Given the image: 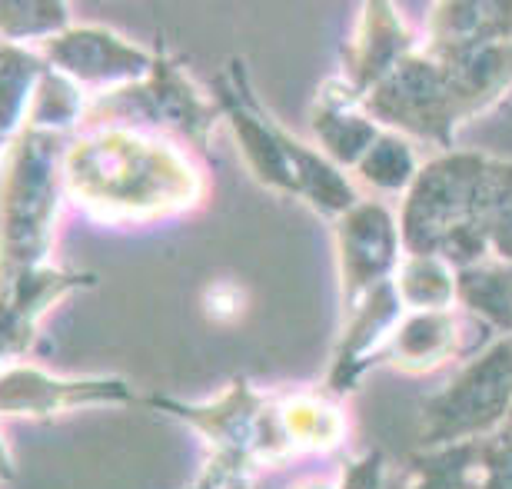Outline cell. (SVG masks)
Returning a JSON list of instances; mask_svg holds the SVG:
<instances>
[{
  "label": "cell",
  "mask_w": 512,
  "mask_h": 489,
  "mask_svg": "<svg viewBox=\"0 0 512 489\" xmlns=\"http://www.w3.org/2000/svg\"><path fill=\"white\" fill-rule=\"evenodd\" d=\"M143 406L190 426L210 446V463L227 473L230 489H247L253 476L300 456L340 450L350 436L343 396L326 386L260 390L247 376L227 383L213 400L187 403L167 393L140 396Z\"/></svg>",
  "instance_id": "cell-1"
},
{
  "label": "cell",
  "mask_w": 512,
  "mask_h": 489,
  "mask_svg": "<svg viewBox=\"0 0 512 489\" xmlns=\"http://www.w3.org/2000/svg\"><path fill=\"white\" fill-rule=\"evenodd\" d=\"M64 193L107 227L183 217L207 200V170L193 150L130 127L80 130L64 154Z\"/></svg>",
  "instance_id": "cell-2"
},
{
  "label": "cell",
  "mask_w": 512,
  "mask_h": 489,
  "mask_svg": "<svg viewBox=\"0 0 512 489\" xmlns=\"http://www.w3.org/2000/svg\"><path fill=\"white\" fill-rule=\"evenodd\" d=\"M512 94V40L503 44H429L419 47L363 100L383 130L456 150L459 127L486 117Z\"/></svg>",
  "instance_id": "cell-3"
},
{
  "label": "cell",
  "mask_w": 512,
  "mask_h": 489,
  "mask_svg": "<svg viewBox=\"0 0 512 489\" xmlns=\"http://www.w3.org/2000/svg\"><path fill=\"white\" fill-rule=\"evenodd\" d=\"M496 163L486 150H443L423 160L396 210L409 257H436L453 270L493 263Z\"/></svg>",
  "instance_id": "cell-4"
},
{
  "label": "cell",
  "mask_w": 512,
  "mask_h": 489,
  "mask_svg": "<svg viewBox=\"0 0 512 489\" xmlns=\"http://www.w3.org/2000/svg\"><path fill=\"white\" fill-rule=\"evenodd\" d=\"M210 94L217 100L223 124L230 127L233 140L247 170L260 187L306 203L323 220H340L363 200L350 173L326 160L313 144H306L286 130L270 110L263 107L253 90L250 70L243 57H230L227 67L213 77Z\"/></svg>",
  "instance_id": "cell-5"
},
{
  "label": "cell",
  "mask_w": 512,
  "mask_h": 489,
  "mask_svg": "<svg viewBox=\"0 0 512 489\" xmlns=\"http://www.w3.org/2000/svg\"><path fill=\"white\" fill-rule=\"evenodd\" d=\"M77 134L24 124L0 147V290L50 267L64 193V154Z\"/></svg>",
  "instance_id": "cell-6"
},
{
  "label": "cell",
  "mask_w": 512,
  "mask_h": 489,
  "mask_svg": "<svg viewBox=\"0 0 512 489\" xmlns=\"http://www.w3.org/2000/svg\"><path fill=\"white\" fill-rule=\"evenodd\" d=\"M223 124V114L213 94H207L187 74L183 60L157 37L153 44V70L140 84L120 87L114 94L94 97L84 110L80 130L97 127H130L160 134L183 144L193 154H207L213 134Z\"/></svg>",
  "instance_id": "cell-7"
},
{
  "label": "cell",
  "mask_w": 512,
  "mask_h": 489,
  "mask_svg": "<svg viewBox=\"0 0 512 489\" xmlns=\"http://www.w3.org/2000/svg\"><path fill=\"white\" fill-rule=\"evenodd\" d=\"M512 413V336H496L419 403L416 450L489 440Z\"/></svg>",
  "instance_id": "cell-8"
},
{
  "label": "cell",
  "mask_w": 512,
  "mask_h": 489,
  "mask_svg": "<svg viewBox=\"0 0 512 489\" xmlns=\"http://www.w3.org/2000/svg\"><path fill=\"white\" fill-rule=\"evenodd\" d=\"M37 50L87 100L140 84L153 70L150 47H140L117 30L94 24H74L64 34L37 44Z\"/></svg>",
  "instance_id": "cell-9"
},
{
  "label": "cell",
  "mask_w": 512,
  "mask_h": 489,
  "mask_svg": "<svg viewBox=\"0 0 512 489\" xmlns=\"http://www.w3.org/2000/svg\"><path fill=\"white\" fill-rule=\"evenodd\" d=\"M336 237V287H340V310L353 307L366 293L393 280L403 263V237H399L396 210L380 200H360L333 220Z\"/></svg>",
  "instance_id": "cell-10"
},
{
  "label": "cell",
  "mask_w": 512,
  "mask_h": 489,
  "mask_svg": "<svg viewBox=\"0 0 512 489\" xmlns=\"http://www.w3.org/2000/svg\"><path fill=\"white\" fill-rule=\"evenodd\" d=\"M496 333L466 310H406L389 340L383 366L399 373H436L459 366L493 343Z\"/></svg>",
  "instance_id": "cell-11"
},
{
  "label": "cell",
  "mask_w": 512,
  "mask_h": 489,
  "mask_svg": "<svg viewBox=\"0 0 512 489\" xmlns=\"http://www.w3.org/2000/svg\"><path fill=\"white\" fill-rule=\"evenodd\" d=\"M140 403L137 390L124 376H50L37 366L14 363L0 373V416L50 420L57 413L90 410V406H130Z\"/></svg>",
  "instance_id": "cell-12"
},
{
  "label": "cell",
  "mask_w": 512,
  "mask_h": 489,
  "mask_svg": "<svg viewBox=\"0 0 512 489\" xmlns=\"http://www.w3.org/2000/svg\"><path fill=\"white\" fill-rule=\"evenodd\" d=\"M403 313L406 307L399 300L393 280H386L383 287L366 293L353 307L340 310V336H336L330 366H326L323 376L326 390L346 396L356 390V383L366 373L383 366L389 340H393V330L403 320Z\"/></svg>",
  "instance_id": "cell-13"
},
{
  "label": "cell",
  "mask_w": 512,
  "mask_h": 489,
  "mask_svg": "<svg viewBox=\"0 0 512 489\" xmlns=\"http://www.w3.org/2000/svg\"><path fill=\"white\" fill-rule=\"evenodd\" d=\"M416 27H409L403 10L396 4H383V0H370L356 10V24L346 37L340 50V67H336V80L366 100L370 90H376L403 60L419 47Z\"/></svg>",
  "instance_id": "cell-14"
},
{
  "label": "cell",
  "mask_w": 512,
  "mask_h": 489,
  "mask_svg": "<svg viewBox=\"0 0 512 489\" xmlns=\"http://www.w3.org/2000/svg\"><path fill=\"white\" fill-rule=\"evenodd\" d=\"M97 283L87 270L40 267L20 277L10 290H0V373L10 370L37 340L47 310H54L70 293L90 290Z\"/></svg>",
  "instance_id": "cell-15"
},
{
  "label": "cell",
  "mask_w": 512,
  "mask_h": 489,
  "mask_svg": "<svg viewBox=\"0 0 512 489\" xmlns=\"http://www.w3.org/2000/svg\"><path fill=\"white\" fill-rule=\"evenodd\" d=\"M380 130L383 127L363 110V100L350 94L336 74L316 87L310 104V137L313 147L340 170L353 173L356 163L373 147V140L380 137Z\"/></svg>",
  "instance_id": "cell-16"
},
{
  "label": "cell",
  "mask_w": 512,
  "mask_h": 489,
  "mask_svg": "<svg viewBox=\"0 0 512 489\" xmlns=\"http://www.w3.org/2000/svg\"><path fill=\"white\" fill-rule=\"evenodd\" d=\"M423 40H429V44H463V47L512 40V0L433 4L426 10Z\"/></svg>",
  "instance_id": "cell-17"
},
{
  "label": "cell",
  "mask_w": 512,
  "mask_h": 489,
  "mask_svg": "<svg viewBox=\"0 0 512 489\" xmlns=\"http://www.w3.org/2000/svg\"><path fill=\"white\" fill-rule=\"evenodd\" d=\"M50 64L37 47H17L0 40V144L24 127L27 110Z\"/></svg>",
  "instance_id": "cell-18"
},
{
  "label": "cell",
  "mask_w": 512,
  "mask_h": 489,
  "mask_svg": "<svg viewBox=\"0 0 512 489\" xmlns=\"http://www.w3.org/2000/svg\"><path fill=\"white\" fill-rule=\"evenodd\" d=\"M456 303L496 336H512V267L483 263L456 270Z\"/></svg>",
  "instance_id": "cell-19"
},
{
  "label": "cell",
  "mask_w": 512,
  "mask_h": 489,
  "mask_svg": "<svg viewBox=\"0 0 512 489\" xmlns=\"http://www.w3.org/2000/svg\"><path fill=\"white\" fill-rule=\"evenodd\" d=\"M479 480V440L413 450L406 460V489H479Z\"/></svg>",
  "instance_id": "cell-20"
},
{
  "label": "cell",
  "mask_w": 512,
  "mask_h": 489,
  "mask_svg": "<svg viewBox=\"0 0 512 489\" xmlns=\"http://www.w3.org/2000/svg\"><path fill=\"white\" fill-rule=\"evenodd\" d=\"M423 160L416 154V144L403 134H393V130H380V137L373 140V147L366 150L363 160L353 167V177L363 180L366 187L376 193H403L409 190V183L416 180Z\"/></svg>",
  "instance_id": "cell-21"
},
{
  "label": "cell",
  "mask_w": 512,
  "mask_h": 489,
  "mask_svg": "<svg viewBox=\"0 0 512 489\" xmlns=\"http://www.w3.org/2000/svg\"><path fill=\"white\" fill-rule=\"evenodd\" d=\"M393 287L406 310H453L456 270L436 257H403L393 273Z\"/></svg>",
  "instance_id": "cell-22"
},
{
  "label": "cell",
  "mask_w": 512,
  "mask_h": 489,
  "mask_svg": "<svg viewBox=\"0 0 512 489\" xmlns=\"http://www.w3.org/2000/svg\"><path fill=\"white\" fill-rule=\"evenodd\" d=\"M74 27L70 7L60 0H0V40L17 47H37Z\"/></svg>",
  "instance_id": "cell-23"
},
{
  "label": "cell",
  "mask_w": 512,
  "mask_h": 489,
  "mask_svg": "<svg viewBox=\"0 0 512 489\" xmlns=\"http://www.w3.org/2000/svg\"><path fill=\"white\" fill-rule=\"evenodd\" d=\"M187 489H230V480H227V473L220 470L217 463H210L207 460V466H203V473L193 480Z\"/></svg>",
  "instance_id": "cell-24"
},
{
  "label": "cell",
  "mask_w": 512,
  "mask_h": 489,
  "mask_svg": "<svg viewBox=\"0 0 512 489\" xmlns=\"http://www.w3.org/2000/svg\"><path fill=\"white\" fill-rule=\"evenodd\" d=\"M293 489H340L336 480H300Z\"/></svg>",
  "instance_id": "cell-25"
},
{
  "label": "cell",
  "mask_w": 512,
  "mask_h": 489,
  "mask_svg": "<svg viewBox=\"0 0 512 489\" xmlns=\"http://www.w3.org/2000/svg\"><path fill=\"white\" fill-rule=\"evenodd\" d=\"M386 489H406V470H393V476H389Z\"/></svg>",
  "instance_id": "cell-26"
},
{
  "label": "cell",
  "mask_w": 512,
  "mask_h": 489,
  "mask_svg": "<svg viewBox=\"0 0 512 489\" xmlns=\"http://www.w3.org/2000/svg\"><path fill=\"white\" fill-rule=\"evenodd\" d=\"M0 147H4V144H0Z\"/></svg>",
  "instance_id": "cell-27"
}]
</instances>
